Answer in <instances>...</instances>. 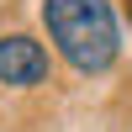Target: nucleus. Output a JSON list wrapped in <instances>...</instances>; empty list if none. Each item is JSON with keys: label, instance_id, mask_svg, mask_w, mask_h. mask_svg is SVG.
Here are the masks:
<instances>
[{"label": "nucleus", "instance_id": "obj_1", "mask_svg": "<svg viewBox=\"0 0 132 132\" xmlns=\"http://www.w3.org/2000/svg\"><path fill=\"white\" fill-rule=\"evenodd\" d=\"M42 32H48L53 53L85 79H101L122 53V32H116L111 0H42L37 5Z\"/></svg>", "mask_w": 132, "mask_h": 132}, {"label": "nucleus", "instance_id": "obj_2", "mask_svg": "<svg viewBox=\"0 0 132 132\" xmlns=\"http://www.w3.org/2000/svg\"><path fill=\"white\" fill-rule=\"evenodd\" d=\"M48 48L27 32H5L0 37V85L5 90H37L48 85Z\"/></svg>", "mask_w": 132, "mask_h": 132}]
</instances>
